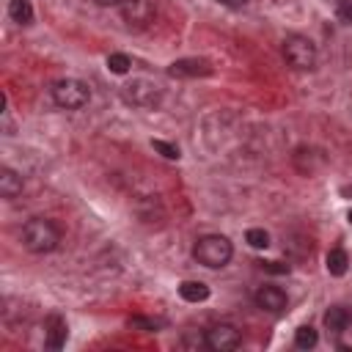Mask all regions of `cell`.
Masks as SVG:
<instances>
[{
    "label": "cell",
    "mask_w": 352,
    "mask_h": 352,
    "mask_svg": "<svg viewBox=\"0 0 352 352\" xmlns=\"http://www.w3.org/2000/svg\"><path fill=\"white\" fill-rule=\"evenodd\" d=\"M204 336H206V346L214 349V352H231L242 344V336L234 324H214Z\"/></svg>",
    "instance_id": "obj_6"
},
{
    "label": "cell",
    "mask_w": 352,
    "mask_h": 352,
    "mask_svg": "<svg viewBox=\"0 0 352 352\" xmlns=\"http://www.w3.org/2000/svg\"><path fill=\"white\" fill-rule=\"evenodd\" d=\"M96 3H99V6H121L124 0H96Z\"/></svg>",
    "instance_id": "obj_23"
},
{
    "label": "cell",
    "mask_w": 352,
    "mask_h": 352,
    "mask_svg": "<svg viewBox=\"0 0 352 352\" xmlns=\"http://www.w3.org/2000/svg\"><path fill=\"white\" fill-rule=\"evenodd\" d=\"M151 146H154V151H160L165 160H179V148H176L173 143H165V140H151Z\"/></svg>",
    "instance_id": "obj_20"
},
{
    "label": "cell",
    "mask_w": 352,
    "mask_h": 352,
    "mask_svg": "<svg viewBox=\"0 0 352 352\" xmlns=\"http://www.w3.org/2000/svg\"><path fill=\"white\" fill-rule=\"evenodd\" d=\"M346 217H349V223H352V209H349V214H346Z\"/></svg>",
    "instance_id": "obj_24"
},
{
    "label": "cell",
    "mask_w": 352,
    "mask_h": 352,
    "mask_svg": "<svg viewBox=\"0 0 352 352\" xmlns=\"http://www.w3.org/2000/svg\"><path fill=\"white\" fill-rule=\"evenodd\" d=\"M124 99L135 107H154L160 102V85L151 80H132L124 85Z\"/></svg>",
    "instance_id": "obj_5"
},
{
    "label": "cell",
    "mask_w": 352,
    "mask_h": 352,
    "mask_svg": "<svg viewBox=\"0 0 352 352\" xmlns=\"http://www.w3.org/2000/svg\"><path fill=\"white\" fill-rule=\"evenodd\" d=\"M352 322V314L346 311V308H341V305H333L327 314H324V324L333 330V333H341V330H346V324Z\"/></svg>",
    "instance_id": "obj_13"
},
{
    "label": "cell",
    "mask_w": 352,
    "mask_h": 352,
    "mask_svg": "<svg viewBox=\"0 0 352 352\" xmlns=\"http://www.w3.org/2000/svg\"><path fill=\"white\" fill-rule=\"evenodd\" d=\"M346 267H349V256H346L341 248H333V250L327 253V272L338 278V275L346 272Z\"/></svg>",
    "instance_id": "obj_15"
},
{
    "label": "cell",
    "mask_w": 352,
    "mask_h": 352,
    "mask_svg": "<svg viewBox=\"0 0 352 352\" xmlns=\"http://www.w3.org/2000/svg\"><path fill=\"white\" fill-rule=\"evenodd\" d=\"M22 245L30 250V253H50L60 245V231L52 220H44V217H30L25 226H22Z\"/></svg>",
    "instance_id": "obj_1"
},
{
    "label": "cell",
    "mask_w": 352,
    "mask_h": 352,
    "mask_svg": "<svg viewBox=\"0 0 352 352\" xmlns=\"http://www.w3.org/2000/svg\"><path fill=\"white\" fill-rule=\"evenodd\" d=\"M336 16L344 25H352V0H336Z\"/></svg>",
    "instance_id": "obj_19"
},
{
    "label": "cell",
    "mask_w": 352,
    "mask_h": 352,
    "mask_svg": "<svg viewBox=\"0 0 352 352\" xmlns=\"http://www.w3.org/2000/svg\"><path fill=\"white\" fill-rule=\"evenodd\" d=\"M234 256V245L228 242V236L223 234H206L195 242L192 248V258L209 270H217V267H226Z\"/></svg>",
    "instance_id": "obj_2"
},
{
    "label": "cell",
    "mask_w": 352,
    "mask_h": 352,
    "mask_svg": "<svg viewBox=\"0 0 352 352\" xmlns=\"http://www.w3.org/2000/svg\"><path fill=\"white\" fill-rule=\"evenodd\" d=\"M316 341H319V336H316V330H314L311 324L297 327V333H294V344H297L300 349H314Z\"/></svg>",
    "instance_id": "obj_16"
},
{
    "label": "cell",
    "mask_w": 352,
    "mask_h": 352,
    "mask_svg": "<svg viewBox=\"0 0 352 352\" xmlns=\"http://www.w3.org/2000/svg\"><path fill=\"white\" fill-rule=\"evenodd\" d=\"M283 58L289 66L300 69V72H308L316 66V47L308 36H300V33H292L286 36L283 41Z\"/></svg>",
    "instance_id": "obj_3"
},
{
    "label": "cell",
    "mask_w": 352,
    "mask_h": 352,
    "mask_svg": "<svg viewBox=\"0 0 352 352\" xmlns=\"http://www.w3.org/2000/svg\"><path fill=\"white\" fill-rule=\"evenodd\" d=\"M168 74L170 77H206L212 74V63L204 58H182L168 66Z\"/></svg>",
    "instance_id": "obj_8"
},
{
    "label": "cell",
    "mask_w": 352,
    "mask_h": 352,
    "mask_svg": "<svg viewBox=\"0 0 352 352\" xmlns=\"http://www.w3.org/2000/svg\"><path fill=\"white\" fill-rule=\"evenodd\" d=\"M44 344L50 349H60L66 344V322L60 316H50L47 319V338H44Z\"/></svg>",
    "instance_id": "obj_10"
},
{
    "label": "cell",
    "mask_w": 352,
    "mask_h": 352,
    "mask_svg": "<svg viewBox=\"0 0 352 352\" xmlns=\"http://www.w3.org/2000/svg\"><path fill=\"white\" fill-rule=\"evenodd\" d=\"M179 297L187 302H204L209 297V286L201 280H184V283H179Z\"/></svg>",
    "instance_id": "obj_11"
},
{
    "label": "cell",
    "mask_w": 352,
    "mask_h": 352,
    "mask_svg": "<svg viewBox=\"0 0 352 352\" xmlns=\"http://www.w3.org/2000/svg\"><path fill=\"white\" fill-rule=\"evenodd\" d=\"M256 305L261 311H270V314H280L286 308V292L278 289V286H261L256 294H253Z\"/></svg>",
    "instance_id": "obj_9"
},
{
    "label": "cell",
    "mask_w": 352,
    "mask_h": 352,
    "mask_svg": "<svg viewBox=\"0 0 352 352\" xmlns=\"http://www.w3.org/2000/svg\"><path fill=\"white\" fill-rule=\"evenodd\" d=\"M258 267L264 272H272V275H286L289 272V264H283V261H258Z\"/></svg>",
    "instance_id": "obj_21"
},
{
    "label": "cell",
    "mask_w": 352,
    "mask_h": 352,
    "mask_svg": "<svg viewBox=\"0 0 352 352\" xmlns=\"http://www.w3.org/2000/svg\"><path fill=\"white\" fill-rule=\"evenodd\" d=\"M245 242L250 245V248H267L270 245V234L264 231V228H248V234H245Z\"/></svg>",
    "instance_id": "obj_18"
},
{
    "label": "cell",
    "mask_w": 352,
    "mask_h": 352,
    "mask_svg": "<svg viewBox=\"0 0 352 352\" xmlns=\"http://www.w3.org/2000/svg\"><path fill=\"white\" fill-rule=\"evenodd\" d=\"M88 99H91V91H88V85L80 82V80H58V82L52 85V102H55L58 107L80 110V107L88 104Z\"/></svg>",
    "instance_id": "obj_4"
},
{
    "label": "cell",
    "mask_w": 352,
    "mask_h": 352,
    "mask_svg": "<svg viewBox=\"0 0 352 352\" xmlns=\"http://www.w3.org/2000/svg\"><path fill=\"white\" fill-rule=\"evenodd\" d=\"M0 192L6 198H16L22 192V176L16 170H11V168H3L0 170Z\"/></svg>",
    "instance_id": "obj_12"
},
{
    "label": "cell",
    "mask_w": 352,
    "mask_h": 352,
    "mask_svg": "<svg viewBox=\"0 0 352 352\" xmlns=\"http://www.w3.org/2000/svg\"><path fill=\"white\" fill-rule=\"evenodd\" d=\"M8 16L19 25H30L33 22V6L28 0H11L8 3Z\"/></svg>",
    "instance_id": "obj_14"
},
{
    "label": "cell",
    "mask_w": 352,
    "mask_h": 352,
    "mask_svg": "<svg viewBox=\"0 0 352 352\" xmlns=\"http://www.w3.org/2000/svg\"><path fill=\"white\" fill-rule=\"evenodd\" d=\"M217 3H223V6H228V8H242V6H248L250 0H217Z\"/></svg>",
    "instance_id": "obj_22"
},
{
    "label": "cell",
    "mask_w": 352,
    "mask_h": 352,
    "mask_svg": "<svg viewBox=\"0 0 352 352\" xmlns=\"http://www.w3.org/2000/svg\"><path fill=\"white\" fill-rule=\"evenodd\" d=\"M129 66H132V60H129L124 52H113V55H107V69H110L113 74H126Z\"/></svg>",
    "instance_id": "obj_17"
},
{
    "label": "cell",
    "mask_w": 352,
    "mask_h": 352,
    "mask_svg": "<svg viewBox=\"0 0 352 352\" xmlns=\"http://www.w3.org/2000/svg\"><path fill=\"white\" fill-rule=\"evenodd\" d=\"M121 16L129 28H148V22L154 19V3L151 0H124Z\"/></svg>",
    "instance_id": "obj_7"
}]
</instances>
